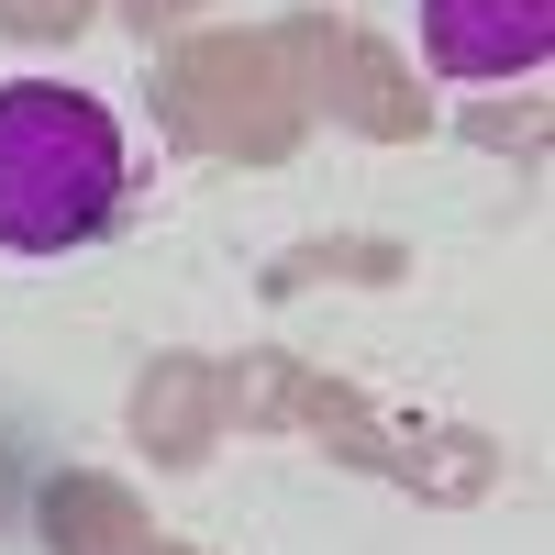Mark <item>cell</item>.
Segmentation results:
<instances>
[{"label": "cell", "instance_id": "cell-1", "mask_svg": "<svg viewBox=\"0 0 555 555\" xmlns=\"http://www.w3.org/2000/svg\"><path fill=\"white\" fill-rule=\"evenodd\" d=\"M122 211V122L67 78L0 89V256H78Z\"/></svg>", "mask_w": 555, "mask_h": 555}, {"label": "cell", "instance_id": "cell-2", "mask_svg": "<svg viewBox=\"0 0 555 555\" xmlns=\"http://www.w3.org/2000/svg\"><path fill=\"white\" fill-rule=\"evenodd\" d=\"M423 56L444 78H533L555 56V0H423Z\"/></svg>", "mask_w": 555, "mask_h": 555}]
</instances>
